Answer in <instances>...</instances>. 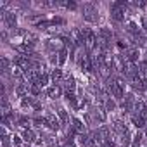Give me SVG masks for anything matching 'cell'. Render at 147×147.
<instances>
[{
	"instance_id": "8fae6325",
	"label": "cell",
	"mask_w": 147,
	"mask_h": 147,
	"mask_svg": "<svg viewBox=\"0 0 147 147\" xmlns=\"http://www.w3.org/2000/svg\"><path fill=\"white\" fill-rule=\"evenodd\" d=\"M57 57H59V66H62V64L66 62V59H67V49L62 47V49L57 52Z\"/></svg>"
},
{
	"instance_id": "44dd1931",
	"label": "cell",
	"mask_w": 147,
	"mask_h": 147,
	"mask_svg": "<svg viewBox=\"0 0 147 147\" xmlns=\"http://www.w3.org/2000/svg\"><path fill=\"white\" fill-rule=\"evenodd\" d=\"M61 7H66V9H76V4L75 2H59Z\"/></svg>"
},
{
	"instance_id": "e0dca14e",
	"label": "cell",
	"mask_w": 147,
	"mask_h": 147,
	"mask_svg": "<svg viewBox=\"0 0 147 147\" xmlns=\"http://www.w3.org/2000/svg\"><path fill=\"white\" fill-rule=\"evenodd\" d=\"M9 66H11L9 59H7V57H2V71H4V73H9Z\"/></svg>"
},
{
	"instance_id": "7c38bea8",
	"label": "cell",
	"mask_w": 147,
	"mask_h": 147,
	"mask_svg": "<svg viewBox=\"0 0 147 147\" xmlns=\"http://www.w3.org/2000/svg\"><path fill=\"white\" fill-rule=\"evenodd\" d=\"M23 138L26 140V142H35V138H36V135L31 131V130H28V128H24V131H23Z\"/></svg>"
},
{
	"instance_id": "9a60e30c",
	"label": "cell",
	"mask_w": 147,
	"mask_h": 147,
	"mask_svg": "<svg viewBox=\"0 0 147 147\" xmlns=\"http://www.w3.org/2000/svg\"><path fill=\"white\" fill-rule=\"evenodd\" d=\"M57 114H59V119H61L62 123H67V119H69V118H67V114H66V111H64L62 107H59V109H57Z\"/></svg>"
},
{
	"instance_id": "4fadbf2b",
	"label": "cell",
	"mask_w": 147,
	"mask_h": 147,
	"mask_svg": "<svg viewBox=\"0 0 147 147\" xmlns=\"http://www.w3.org/2000/svg\"><path fill=\"white\" fill-rule=\"evenodd\" d=\"M99 36H100V38H104V40H107V42H111V38H113V33H111L107 28H100V31H99Z\"/></svg>"
},
{
	"instance_id": "d6986e66",
	"label": "cell",
	"mask_w": 147,
	"mask_h": 147,
	"mask_svg": "<svg viewBox=\"0 0 147 147\" xmlns=\"http://www.w3.org/2000/svg\"><path fill=\"white\" fill-rule=\"evenodd\" d=\"M50 24H52V21H40V23H36V28H40V30H47Z\"/></svg>"
},
{
	"instance_id": "ba28073f",
	"label": "cell",
	"mask_w": 147,
	"mask_h": 147,
	"mask_svg": "<svg viewBox=\"0 0 147 147\" xmlns=\"http://www.w3.org/2000/svg\"><path fill=\"white\" fill-rule=\"evenodd\" d=\"M71 123H73L71 126H73V128H75V131H76L78 135H80V133H83V130H85V126H83V123H82L80 119H76V118H73V119H71Z\"/></svg>"
},
{
	"instance_id": "6da1fadb",
	"label": "cell",
	"mask_w": 147,
	"mask_h": 147,
	"mask_svg": "<svg viewBox=\"0 0 147 147\" xmlns=\"http://www.w3.org/2000/svg\"><path fill=\"white\" fill-rule=\"evenodd\" d=\"M83 18H85L88 23H97V19H99L97 7H95L94 4H85V5H83Z\"/></svg>"
},
{
	"instance_id": "9c48e42d",
	"label": "cell",
	"mask_w": 147,
	"mask_h": 147,
	"mask_svg": "<svg viewBox=\"0 0 147 147\" xmlns=\"http://www.w3.org/2000/svg\"><path fill=\"white\" fill-rule=\"evenodd\" d=\"M131 121H133V125L137 126V128H144L145 126V121L140 118V114H137V113H131Z\"/></svg>"
},
{
	"instance_id": "52a82bcc",
	"label": "cell",
	"mask_w": 147,
	"mask_h": 147,
	"mask_svg": "<svg viewBox=\"0 0 147 147\" xmlns=\"http://www.w3.org/2000/svg\"><path fill=\"white\" fill-rule=\"evenodd\" d=\"M47 95H49L50 99H57V97L61 95V87H59V85L49 87V88H47Z\"/></svg>"
},
{
	"instance_id": "d4e9b609",
	"label": "cell",
	"mask_w": 147,
	"mask_h": 147,
	"mask_svg": "<svg viewBox=\"0 0 147 147\" xmlns=\"http://www.w3.org/2000/svg\"><path fill=\"white\" fill-rule=\"evenodd\" d=\"M12 142H14V144H21V138H19L18 135H14V137H12Z\"/></svg>"
},
{
	"instance_id": "cb8c5ba5",
	"label": "cell",
	"mask_w": 147,
	"mask_h": 147,
	"mask_svg": "<svg viewBox=\"0 0 147 147\" xmlns=\"http://www.w3.org/2000/svg\"><path fill=\"white\" fill-rule=\"evenodd\" d=\"M52 24H64V19L62 18H54L52 19Z\"/></svg>"
},
{
	"instance_id": "30bf717a",
	"label": "cell",
	"mask_w": 147,
	"mask_h": 147,
	"mask_svg": "<svg viewBox=\"0 0 147 147\" xmlns=\"http://www.w3.org/2000/svg\"><path fill=\"white\" fill-rule=\"evenodd\" d=\"M50 80H52L54 83H59V82L62 80V71H61L59 67H55V69L50 73Z\"/></svg>"
},
{
	"instance_id": "ac0fdd59",
	"label": "cell",
	"mask_w": 147,
	"mask_h": 147,
	"mask_svg": "<svg viewBox=\"0 0 147 147\" xmlns=\"http://www.w3.org/2000/svg\"><path fill=\"white\" fill-rule=\"evenodd\" d=\"M47 83H49V75L42 73V76H40V82H38V85H40V87H45Z\"/></svg>"
},
{
	"instance_id": "5bb4252c",
	"label": "cell",
	"mask_w": 147,
	"mask_h": 147,
	"mask_svg": "<svg viewBox=\"0 0 147 147\" xmlns=\"http://www.w3.org/2000/svg\"><path fill=\"white\" fill-rule=\"evenodd\" d=\"M126 31H130L131 35H137V33L140 31V28H138V26H137L135 23H131V21H130V23L126 24Z\"/></svg>"
},
{
	"instance_id": "277c9868",
	"label": "cell",
	"mask_w": 147,
	"mask_h": 147,
	"mask_svg": "<svg viewBox=\"0 0 147 147\" xmlns=\"http://www.w3.org/2000/svg\"><path fill=\"white\" fill-rule=\"evenodd\" d=\"M45 125H47L50 130H59V125H61V123H59V119H57L54 114H47V116H45Z\"/></svg>"
},
{
	"instance_id": "603a6c76",
	"label": "cell",
	"mask_w": 147,
	"mask_h": 147,
	"mask_svg": "<svg viewBox=\"0 0 147 147\" xmlns=\"http://www.w3.org/2000/svg\"><path fill=\"white\" fill-rule=\"evenodd\" d=\"M30 106H33L36 111H38V109H42V104H40V102H38V99H35V97H31V104H30Z\"/></svg>"
},
{
	"instance_id": "2e32d148",
	"label": "cell",
	"mask_w": 147,
	"mask_h": 147,
	"mask_svg": "<svg viewBox=\"0 0 147 147\" xmlns=\"http://www.w3.org/2000/svg\"><path fill=\"white\" fill-rule=\"evenodd\" d=\"M138 71H140V75H147V62L145 61L138 62Z\"/></svg>"
},
{
	"instance_id": "8992f818",
	"label": "cell",
	"mask_w": 147,
	"mask_h": 147,
	"mask_svg": "<svg viewBox=\"0 0 147 147\" xmlns=\"http://www.w3.org/2000/svg\"><path fill=\"white\" fill-rule=\"evenodd\" d=\"M64 88H66V92H73V90L76 88V82H75V78H73L71 75L66 76V80H64Z\"/></svg>"
},
{
	"instance_id": "7a4b0ae2",
	"label": "cell",
	"mask_w": 147,
	"mask_h": 147,
	"mask_svg": "<svg viewBox=\"0 0 147 147\" xmlns=\"http://www.w3.org/2000/svg\"><path fill=\"white\" fill-rule=\"evenodd\" d=\"M123 57H125L128 62H131V64H133V62L138 59V49H135V47H133V49H126V50H125V54H123Z\"/></svg>"
},
{
	"instance_id": "ffe728a7",
	"label": "cell",
	"mask_w": 147,
	"mask_h": 147,
	"mask_svg": "<svg viewBox=\"0 0 147 147\" xmlns=\"http://www.w3.org/2000/svg\"><path fill=\"white\" fill-rule=\"evenodd\" d=\"M30 92H31L33 95H40V94H42V87H40V85H31Z\"/></svg>"
},
{
	"instance_id": "5b68a950",
	"label": "cell",
	"mask_w": 147,
	"mask_h": 147,
	"mask_svg": "<svg viewBox=\"0 0 147 147\" xmlns=\"http://www.w3.org/2000/svg\"><path fill=\"white\" fill-rule=\"evenodd\" d=\"M145 42H147V35H145V31L140 30L137 35H133V43H135V45L142 47V45H145Z\"/></svg>"
},
{
	"instance_id": "3957f363",
	"label": "cell",
	"mask_w": 147,
	"mask_h": 147,
	"mask_svg": "<svg viewBox=\"0 0 147 147\" xmlns=\"http://www.w3.org/2000/svg\"><path fill=\"white\" fill-rule=\"evenodd\" d=\"M4 21H5L7 28H16V24H18V18L14 12H4Z\"/></svg>"
},
{
	"instance_id": "7402d4cb",
	"label": "cell",
	"mask_w": 147,
	"mask_h": 147,
	"mask_svg": "<svg viewBox=\"0 0 147 147\" xmlns=\"http://www.w3.org/2000/svg\"><path fill=\"white\" fill-rule=\"evenodd\" d=\"M114 107H116V104H114V100H111V99H107V100H106V109H107V111H114Z\"/></svg>"
}]
</instances>
